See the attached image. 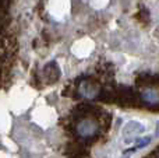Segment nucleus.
<instances>
[{"label":"nucleus","instance_id":"obj_1","mask_svg":"<svg viewBox=\"0 0 159 158\" xmlns=\"http://www.w3.org/2000/svg\"><path fill=\"white\" fill-rule=\"evenodd\" d=\"M117 100L116 104L123 108H138L141 106V95L134 88L127 86H117Z\"/></svg>","mask_w":159,"mask_h":158},{"label":"nucleus","instance_id":"obj_2","mask_svg":"<svg viewBox=\"0 0 159 158\" xmlns=\"http://www.w3.org/2000/svg\"><path fill=\"white\" fill-rule=\"evenodd\" d=\"M88 144L82 139H77L75 142H70L66 146V157L67 158H85L88 154Z\"/></svg>","mask_w":159,"mask_h":158},{"label":"nucleus","instance_id":"obj_3","mask_svg":"<svg viewBox=\"0 0 159 158\" xmlns=\"http://www.w3.org/2000/svg\"><path fill=\"white\" fill-rule=\"evenodd\" d=\"M60 77V69H59L57 63L52 62V63L46 64L43 69V80L46 84H53L59 80Z\"/></svg>","mask_w":159,"mask_h":158},{"label":"nucleus","instance_id":"obj_4","mask_svg":"<svg viewBox=\"0 0 159 158\" xmlns=\"http://www.w3.org/2000/svg\"><path fill=\"white\" fill-rule=\"evenodd\" d=\"M135 84L138 87L144 88H155L159 86V76L155 74H140L135 80Z\"/></svg>","mask_w":159,"mask_h":158},{"label":"nucleus","instance_id":"obj_5","mask_svg":"<svg viewBox=\"0 0 159 158\" xmlns=\"http://www.w3.org/2000/svg\"><path fill=\"white\" fill-rule=\"evenodd\" d=\"M98 125H99V129L101 132H107L110 129V125H112V115L109 112L103 111L98 118Z\"/></svg>","mask_w":159,"mask_h":158}]
</instances>
